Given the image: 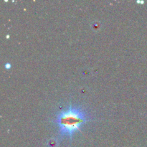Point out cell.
I'll return each mask as SVG.
<instances>
[{"label":"cell","mask_w":147,"mask_h":147,"mask_svg":"<svg viewBox=\"0 0 147 147\" xmlns=\"http://www.w3.org/2000/svg\"><path fill=\"white\" fill-rule=\"evenodd\" d=\"M86 120V115L79 109L69 108L57 116V124L63 135L71 136L76 131L79 130L80 126Z\"/></svg>","instance_id":"1"},{"label":"cell","mask_w":147,"mask_h":147,"mask_svg":"<svg viewBox=\"0 0 147 147\" xmlns=\"http://www.w3.org/2000/svg\"><path fill=\"white\" fill-rule=\"evenodd\" d=\"M5 67H7V68H9V67H10V65L9 64H7L5 65Z\"/></svg>","instance_id":"2"}]
</instances>
